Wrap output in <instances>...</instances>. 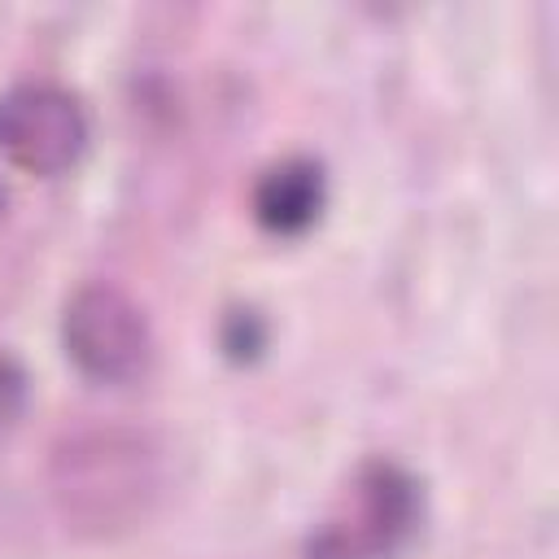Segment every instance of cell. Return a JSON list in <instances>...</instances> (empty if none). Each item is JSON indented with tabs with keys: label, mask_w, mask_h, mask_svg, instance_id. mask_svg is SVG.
Masks as SVG:
<instances>
[{
	"label": "cell",
	"mask_w": 559,
	"mask_h": 559,
	"mask_svg": "<svg viewBox=\"0 0 559 559\" xmlns=\"http://www.w3.org/2000/svg\"><path fill=\"white\" fill-rule=\"evenodd\" d=\"M157 493L153 450L135 432H83L57 454V498L70 520L109 533L135 524Z\"/></svg>",
	"instance_id": "cell-1"
},
{
	"label": "cell",
	"mask_w": 559,
	"mask_h": 559,
	"mask_svg": "<svg viewBox=\"0 0 559 559\" xmlns=\"http://www.w3.org/2000/svg\"><path fill=\"white\" fill-rule=\"evenodd\" d=\"M424 493L415 476L389 459H371L354 472L336 511L310 533V559H393L419 528Z\"/></svg>",
	"instance_id": "cell-2"
},
{
	"label": "cell",
	"mask_w": 559,
	"mask_h": 559,
	"mask_svg": "<svg viewBox=\"0 0 559 559\" xmlns=\"http://www.w3.org/2000/svg\"><path fill=\"white\" fill-rule=\"evenodd\" d=\"M66 358L96 384H131L153 367V328L144 306L118 284H83L61 314Z\"/></svg>",
	"instance_id": "cell-3"
},
{
	"label": "cell",
	"mask_w": 559,
	"mask_h": 559,
	"mask_svg": "<svg viewBox=\"0 0 559 559\" xmlns=\"http://www.w3.org/2000/svg\"><path fill=\"white\" fill-rule=\"evenodd\" d=\"M87 109L61 83H13L0 92V157L35 179H57L79 166L87 148Z\"/></svg>",
	"instance_id": "cell-4"
},
{
	"label": "cell",
	"mask_w": 559,
	"mask_h": 559,
	"mask_svg": "<svg viewBox=\"0 0 559 559\" xmlns=\"http://www.w3.org/2000/svg\"><path fill=\"white\" fill-rule=\"evenodd\" d=\"M328 205V179L314 157H284L253 183V218L271 236H301Z\"/></svg>",
	"instance_id": "cell-5"
},
{
	"label": "cell",
	"mask_w": 559,
	"mask_h": 559,
	"mask_svg": "<svg viewBox=\"0 0 559 559\" xmlns=\"http://www.w3.org/2000/svg\"><path fill=\"white\" fill-rule=\"evenodd\" d=\"M26 393H31V380H26V367L0 349V437L22 419L26 411Z\"/></svg>",
	"instance_id": "cell-6"
},
{
	"label": "cell",
	"mask_w": 559,
	"mask_h": 559,
	"mask_svg": "<svg viewBox=\"0 0 559 559\" xmlns=\"http://www.w3.org/2000/svg\"><path fill=\"white\" fill-rule=\"evenodd\" d=\"M231 328H236V336H227V349H231L236 358H249V354L262 345V328H258V319H253L249 310H240V314H231Z\"/></svg>",
	"instance_id": "cell-7"
},
{
	"label": "cell",
	"mask_w": 559,
	"mask_h": 559,
	"mask_svg": "<svg viewBox=\"0 0 559 559\" xmlns=\"http://www.w3.org/2000/svg\"><path fill=\"white\" fill-rule=\"evenodd\" d=\"M0 214H4V192H0Z\"/></svg>",
	"instance_id": "cell-8"
}]
</instances>
